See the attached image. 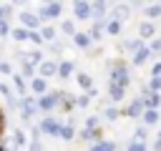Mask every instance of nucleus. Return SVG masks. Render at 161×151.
<instances>
[{
	"label": "nucleus",
	"instance_id": "09e8293b",
	"mask_svg": "<svg viewBox=\"0 0 161 151\" xmlns=\"http://www.w3.org/2000/svg\"><path fill=\"white\" fill-rule=\"evenodd\" d=\"M156 138H161V131H158V136H156Z\"/></svg>",
	"mask_w": 161,
	"mask_h": 151
},
{
	"label": "nucleus",
	"instance_id": "f257e3e1",
	"mask_svg": "<svg viewBox=\"0 0 161 151\" xmlns=\"http://www.w3.org/2000/svg\"><path fill=\"white\" fill-rule=\"evenodd\" d=\"M108 78H111V83H113V86L128 88V83H131V70H128V63H123V60L111 63V68H108Z\"/></svg>",
	"mask_w": 161,
	"mask_h": 151
},
{
	"label": "nucleus",
	"instance_id": "473e14b6",
	"mask_svg": "<svg viewBox=\"0 0 161 151\" xmlns=\"http://www.w3.org/2000/svg\"><path fill=\"white\" fill-rule=\"evenodd\" d=\"M10 35H13L10 23H8V20H0V38H10Z\"/></svg>",
	"mask_w": 161,
	"mask_h": 151
},
{
	"label": "nucleus",
	"instance_id": "2eb2a0df",
	"mask_svg": "<svg viewBox=\"0 0 161 151\" xmlns=\"http://www.w3.org/2000/svg\"><path fill=\"white\" fill-rule=\"evenodd\" d=\"M148 58H151V50H148V45H143L141 50H136L131 55V65H143V63H148Z\"/></svg>",
	"mask_w": 161,
	"mask_h": 151
},
{
	"label": "nucleus",
	"instance_id": "49530a36",
	"mask_svg": "<svg viewBox=\"0 0 161 151\" xmlns=\"http://www.w3.org/2000/svg\"><path fill=\"white\" fill-rule=\"evenodd\" d=\"M0 128H3V113H0Z\"/></svg>",
	"mask_w": 161,
	"mask_h": 151
},
{
	"label": "nucleus",
	"instance_id": "c03bdc74",
	"mask_svg": "<svg viewBox=\"0 0 161 151\" xmlns=\"http://www.w3.org/2000/svg\"><path fill=\"white\" fill-rule=\"evenodd\" d=\"M10 70H13V68H10V63H5V60H3V63H0V73H5V76H8Z\"/></svg>",
	"mask_w": 161,
	"mask_h": 151
},
{
	"label": "nucleus",
	"instance_id": "c9c22d12",
	"mask_svg": "<svg viewBox=\"0 0 161 151\" xmlns=\"http://www.w3.org/2000/svg\"><path fill=\"white\" fill-rule=\"evenodd\" d=\"M28 40H30V43H33V45H43V43H45V40H43V35H40V30H33V33H30V38H28Z\"/></svg>",
	"mask_w": 161,
	"mask_h": 151
},
{
	"label": "nucleus",
	"instance_id": "72a5a7b5",
	"mask_svg": "<svg viewBox=\"0 0 161 151\" xmlns=\"http://www.w3.org/2000/svg\"><path fill=\"white\" fill-rule=\"evenodd\" d=\"M126 151H148V146H146L143 141H131V143L126 146Z\"/></svg>",
	"mask_w": 161,
	"mask_h": 151
},
{
	"label": "nucleus",
	"instance_id": "ea45409f",
	"mask_svg": "<svg viewBox=\"0 0 161 151\" xmlns=\"http://www.w3.org/2000/svg\"><path fill=\"white\" fill-rule=\"evenodd\" d=\"M98 123H101L98 116H88V118H86V128H98Z\"/></svg>",
	"mask_w": 161,
	"mask_h": 151
},
{
	"label": "nucleus",
	"instance_id": "1a4fd4ad",
	"mask_svg": "<svg viewBox=\"0 0 161 151\" xmlns=\"http://www.w3.org/2000/svg\"><path fill=\"white\" fill-rule=\"evenodd\" d=\"M80 138L83 141H91V146L93 143H98V141H103V133H101V128H80Z\"/></svg>",
	"mask_w": 161,
	"mask_h": 151
},
{
	"label": "nucleus",
	"instance_id": "c85d7f7f",
	"mask_svg": "<svg viewBox=\"0 0 161 151\" xmlns=\"http://www.w3.org/2000/svg\"><path fill=\"white\" fill-rule=\"evenodd\" d=\"M103 33H106V28H101V25H91V30H88V35H91L93 43H98L103 38Z\"/></svg>",
	"mask_w": 161,
	"mask_h": 151
},
{
	"label": "nucleus",
	"instance_id": "0eeeda50",
	"mask_svg": "<svg viewBox=\"0 0 161 151\" xmlns=\"http://www.w3.org/2000/svg\"><path fill=\"white\" fill-rule=\"evenodd\" d=\"M38 76L40 78H53V76H58V63L55 60H43L40 65H38Z\"/></svg>",
	"mask_w": 161,
	"mask_h": 151
},
{
	"label": "nucleus",
	"instance_id": "f3484780",
	"mask_svg": "<svg viewBox=\"0 0 161 151\" xmlns=\"http://www.w3.org/2000/svg\"><path fill=\"white\" fill-rule=\"evenodd\" d=\"M73 73H75V65H73L70 60H60V63H58V76H60V78H70Z\"/></svg>",
	"mask_w": 161,
	"mask_h": 151
},
{
	"label": "nucleus",
	"instance_id": "f704fd0d",
	"mask_svg": "<svg viewBox=\"0 0 161 151\" xmlns=\"http://www.w3.org/2000/svg\"><path fill=\"white\" fill-rule=\"evenodd\" d=\"M0 93L5 96V101H13V98H15V91H13L10 86H5V83H0Z\"/></svg>",
	"mask_w": 161,
	"mask_h": 151
},
{
	"label": "nucleus",
	"instance_id": "393cba45",
	"mask_svg": "<svg viewBox=\"0 0 161 151\" xmlns=\"http://www.w3.org/2000/svg\"><path fill=\"white\" fill-rule=\"evenodd\" d=\"M143 103H146V108H148V111H158V106H161V93H151Z\"/></svg>",
	"mask_w": 161,
	"mask_h": 151
},
{
	"label": "nucleus",
	"instance_id": "2f4dec72",
	"mask_svg": "<svg viewBox=\"0 0 161 151\" xmlns=\"http://www.w3.org/2000/svg\"><path fill=\"white\" fill-rule=\"evenodd\" d=\"M106 33H108V35H118V33H121V20H111V23L106 25Z\"/></svg>",
	"mask_w": 161,
	"mask_h": 151
},
{
	"label": "nucleus",
	"instance_id": "6e6552de",
	"mask_svg": "<svg viewBox=\"0 0 161 151\" xmlns=\"http://www.w3.org/2000/svg\"><path fill=\"white\" fill-rule=\"evenodd\" d=\"M10 78H13V88H15V93H20V98H25L28 91H30V81H25L20 73H13Z\"/></svg>",
	"mask_w": 161,
	"mask_h": 151
},
{
	"label": "nucleus",
	"instance_id": "a878e982",
	"mask_svg": "<svg viewBox=\"0 0 161 151\" xmlns=\"http://www.w3.org/2000/svg\"><path fill=\"white\" fill-rule=\"evenodd\" d=\"M40 35H43L45 43H55V28L53 25H43L40 28Z\"/></svg>",
	"mask_w": 161,
	"mask_h": 151
},
{
	"label": "nucleus",
	"instance_id": "ddd939ff",
	"mask_svg": "<svg viewBox=\"0 0 161 151\" xmlns=\"http://www.w3.org/2000/svg\"><path fill=\"white\" fill-rule=\"evenodd\" d=\"M73 45H75V48H80V50H88V48L93 45V40H91V35H88V33H80V30H78V33L73 35Z\"/></svg>",
	"mask_w": 161,
	"mask_h": 151
},
{
	"label": "nucleus",
	"instance_id": "9d476101",
	"mask_svg": "<svg viewBox=\"0 0 161 151\" xmlns=\"http://www.w3.org/2000/svg\"><path fill=\"white\" fill-rule=\"evenodd\" d=\"M153 35H156V25H153L151 20L138 23V38H141V40H148V38H153Z\"/></svg>",
	"mask_w": 161,
	"mask_h": 151
},
{
	"label": "nucleus",
	"instance_id": "f8f14e48",
	"mask_svg": "<svg viewBox=\"0 0 161 151\" xmlns=\"http://www.w3.org/2000/svg\"><path fill=\"white\" fill-rule=\"evenodd\" d=\"M10 141H13V148H15V151H20V148L28 143V136H25V131H23V128H13Z\"/></svg>",
	"mask_w": 161,
	"mask_h": 151
},
{
	"label": "nucleus",
	"instance_id": "b1692460",
	"mask_svg": "<svg viewBox=\"0 0 161 151\" xmlns=\"http://www.w3.org/2000/svg\"><path fill=\"white\" fill-rule=\"evenodd\" d=\"M13 40H18V43H23V40H28L30 38V30H25L23 25H18V28H13V35H10Z\"/></svg>",
	"mask_w": 161,
	"mask_h": 151
},
{
	"label": "nucleus",
	"instance_id": "a211bd4d",
	"mask_svg": "<svg viewBox=\"0 0 161 151\" xmlns=\"http://www.w3.org/2000/svg\"><path fill=\"white\" fill-rule=\"evenodd\" d=\"M146 45V40H141V38H133V40H123V50H128L131 55L136 53V50H141Z\"/></svg>",
	"mask_w": 161,
	"mask_h": 151
},
{
	"label": "nucleus",
	"instance_id": "bb28decb",
	"mask_svg": "<svg viewBox=\"0 0 161 151\" xmlns=\"http://www.w3.org/2000/svg\"><path fill=\"white\" fill-rule=\"evenodd\" d=\"M60 33H63V35H70V38H73V35L78 33V30H75V23H73V20H63V23H60Z\"/></svg>",
	"mask_w": 161,
	"mask_h": 151
},
{
	"label": "nucleus",
	"instance_id": "4468645a",
	"mask_svg": "<svg viewBox=\"0 0 161 151\" xmlns=\"http://www.w3.org/2000/svg\"><path fill=\"white\" fill-rule=\"evenodd\" d=\"M23 58H25L28 63H33L35 68H38V65H40L43 60H48V58L43 55V50H40V48H33V50H28V53H23Z\"/></svg>",
	"mask_w": 161,
	"mask_h": 151
},
{
	"label": "nucleus",
	"instance_id": "4c0bfd02",
	"mask_svg": "<svg viewBox=\"0 0 161 151\" xmlns=\"http://www.w3.org/2000/svg\"><path fill=\"white\" fill-rule=\"evenodd\" d=\"M13 10H15V3H3V13H5V20H10Z\"/></svg>",
	"mask_w": 161,
	"mask_h": 151
},
{
	"label": "nucleus",
	"instance_id": "20e7f679",
	"mask_svg": "<svg viewBox=\"0 0 161 151\" xmlns=\"http://www.w3.org/2000/svg\"><path fill=\"white\" fill-rule=\"evenodd\" d=\"M20 25H23L25 30H30V33H33V30H40L45 23L40 20V15H38V13H30V10H25V13H20Z\"/></svg>",
	"mask_w": 161,
	"mask_h": 151
},
{
	"label": "nucleus",
	"instance_id": "5701e85b",
	"mask_svg": "<svg viewBox=\"0 0 161 151\" xmlns=\"http://www.w3.org/2000/svg\"><path fill=\"white\" fill-rule=\"evenodd\" d=\"M88 151H116V143H113V141H108V138H103V141L93 143Z\"/></svg>",
	"mask_w": 161,
	"mask_h": 151
},
{
	"label": "nucleus",
	"instance_id": "39448f33",
	"mask_svg": "<svg viewBox=\"0 0 161 151\" xmlns=\"http://www.w3.org/2000/svg\"><path fill=\"white\" fill-rule=\"evenodd\" d=\"M38 128H40V133H45V136H60L63 123H60L58 118H43V121L38 123Z\"/></svg>",
	"mask_w": 161,
	"mask_h": 151
},
{
	"label": "nucleus",
	"instance_id": "7ed1b4c3",
	"mask_svg": "<svg viewBox=\"0 0 161 151\" xmlns=\"http://www.w3.org/2000/svg\"><path fill=\"white\" fill-rule=\"evenodd\" d=\"M70 8H73V18L75 20H93V5L88 0H75Z\"/></svg>",
	"mask_w": 161,
	"mask_h": 151
},
{
	"label": "nucleus",
	"instance_id": "412c9836",
	"mask_svg": "<svg viewBox=\"0 0 161 151\" xmlns=\"http://www.w3.org/2000/svg\"><path fill=\"white\" fill-rule=\"evenodd\" d=\"M146 138H148V126H146V123H136V128H133V141H143V143H146Z\"/></svg>",
	"mask_w": 161,
	"mask_h": 151
},
{
	"label": "nucleus",
	"instance_id": "37998d69",
	"mask_svg": "<svg viewBox=\"0 0 161 151\" xmlns=\"http://www.w3.org/2000/svg\"><path fill=\"white\" fill-rule=\"evenodd\" d=\"M28 151H45V148H43L40 141H30V148H28Z\"/></svg>",
	"mask_w": 161,
	"mask_h": 151
},
{
	"label": "nucleus",
	"instance_id": "79ce46f5",
	"mask_svg": "<svg viewBox=\"0 0 161 151\" xmlns=\"http://www.w3.org/2000/svg\"><path fill=\"white\" fill-rule=\"evenodd\" d=\"M148 86H151V91H153V93H161V78H151V81H148Z\"/></svg>",
	"mask_w": 161,
	"mask_h": 151
},
{
	"label": "nucleus",
	"instance_id": "de8ad7c7",
	"mask_svg": "<svg viewBox=\"0 0 161 151\" xmlns=\"http://www.w3.org/2000/svg\"><path fill=\"white\" fill-rule=\"evenodd\" d=\"M0 151H5V146H3V143H0Z\"/></svg>",
	"mask_w": 161,
	"mask_h": 151
},
{
	"label": "nucleus",
	"instance_id": "c756f323",
	"mask_svg": "<svg viewBox=\"0 0 161 151\" xmlns=\"http://www.w3.org/2000/svg\"><path fill=\"white\" fill-rule=\"evenodd\" d=\"M103 116H106L108 121H118V118H121V111H118L116 106H108V108H103Z\"/></svg>",
	"mask_w": 161,
	"mask_h": 151
},
{
	"label": "nucleus",
	"instance_id": "e433bc0d",
	"mask_svg": "<svg viewBox=\"0 0 161 151\" xmlns=\"http://www.w3.org/2000/svg\"><path fill=\"white\" fill-rule=\"evenodd\" d=\"M63 48H65V45H63V43H58V40H55V43H48V50H50L53 55H60V53H63Z\"/></svg>",
	"mask_w": 161,
	"mask_h": 151
},
{
	"label": "nucleus",
	"instance_id": "423d86ee",
	"mask_svg": "<svg viewBox=\"0 0 161 151\" xmlns=\"http://www.w3.org/2000/svg\"><path fill=\"white\" fill-rule=\"evenodd\" d=\"M143 111H146L143 98H133V101L126 106V111H123V113H126L128 118H141V116H143Z\"/></svg>",
	"mask_w": 161,
	"mask_h": 151
},
{
	"label": "nucleus",
	"instance_id": "a19ab883",
	"mask_svg": "<svg viewBox=\"0 0 161 151\" xmlns=\"http://www.w3.org/2000/svg\"><path fill=\"white\" fill-rule=\"evenodd\" d=\"M151 78H161V60H156L151 65Z\"/></svg>",
	"mask_w": 161,
	"mask_h": 151
},
{
	"label": "nucleus",
	"instance_id": "a18cd8bd",
	"mask_svg": "<svg viewBox=\"0 0 161 151\" xmlns=\"http://www.w3.org/2000/svg\"><path fill=\"white\" fill-rule=\"evenodd\" d=\"M0 20H5V13H3V3H0Z\"/></svg>",
	"mask_w": 161,
	"mask_h": 151
},
{
	"label": "nucleus",
	"instance_id": "f03ea898",
	"mask_svg": "<svg viewBox=\"0 0 161 151\" xmlns=\"http://www.w3.org/2000/svg\"><path fill=\"white\" fill-rule=\"evenodd\" d=\"M38 15H40V20L43 23H48V20H55V18H60L63 15V3H43L40 8H38Z\"/></svg>",
	"mask_w": 161,
	"mask_h": 151
},
{
	"label": "nucleus",
	"instance_id": "aec40b11",
	"mask_svg": "<svg viewBox=\"0 0 161 151\" xmlns=\"http://www.w3.org/2000/svg\"><path fill=\"white\" fill-rule=\"evenodd\" d=\"M158 118H161V113L158 111H143V116H141V123H146V126H153V123H158Z\"/></svg>",
	"mask_w": 161,
	"mask_h": 151
},
{
	"label": "nucleus",
	"instance_id": "4be33fe9",
	"mask_svg": "<svg viewBox=\"0 0 161 151\" xmlns=\"http://www.w3.org/2000/svg\"><path fill=\"white\" fill-rule=\"evenodd\" d=\"M143 13H146V18L153 23L156 18H161V3H151V5H146V10H143Z\"/></svg>",
	"mask_w": 161,
	"mask_h": 151
},
{
	"label": "nucleus",
	"instance_id": "9b49d317",
	"mask_svg": "<svg viewBox=\"0 0 161 151\" xmlns=\"http://www.w3.org/2000/svg\"><path fill=\"white\" fill-rule=\"evenodd\" d=\"M30 91H33L38 98H40V96H45V93H50V91H48V81H45V78H40V76L30 81Z\"/></svg>",
	"mask_w": 161,
	"mask_h": 151
},
{
	"label": "nucleus",
	"instance_id": "7c9ffc66",
	"mask_svg": "<svg viewBox=\"0 0 161 151\" xmlns=\"http://www.w3.org/2000/svg\"><path fill=\"white\" fill-rule=\"evenodd\" d=\"M88 106H91V96H88V93L75 96V108H88Z\"/></svg>",
	"mask_w": 161,
	"mask_h": 151
},
{
	"label": "nucleus",
	"instance_id": "cd10ccee",
	"mask_svg": "<svg viewBox=\"0 0 161 151\" xmlns=\"http://www.w3.org/2000/svg\"><path fill=\"white\" fill-rule=\"evenodd\" d=\"M58 138H63V141H73V138H75V128H73L70 123H65V126L60 128V136H58Z\"/></svg>",
	"mask_w": 161,
	"mask_h": 151
},
{
	"label": "nucleus",
	"instance_id": "6ab92c4d",
	"mask_svg": "<svg viewBox=\"0 0 161 151\" xmlns=\"http://www.w3.org/2000/svg\"><path fill=\"white\" fill-rule=\"evenodd\" d=\"M75 83H78L86 93H91V91H93V81H91V76H88V73H78V76H75Z\"/></svg>",
	"mask_w": 161,
	"mask_h": 151
},
{
	"label": "nucleus",
	"instance_id": "58836bf2",
	"mask_svg": "<svg viewBox=\"0 0 161 151\" xmlns=\"http://www.w3.org/2000/svg\"><path fill=\"white\" fill-rule=\"evenodd\" d=\"M148 50H151V53H161V38H153V40L148 43Z\"/></svg>",
	"mask_w": 161,
	"mask_h": 151
},
{
	"label": "nucleus",
	"instance_id": "dca6fc26",
	"mask_svg": "<svg viewBox=\"0 0 161 151\" xmlns=\"http://www.w3.org/2000/svg\"><path fill=\"white\" fill-rule=\"evenodd\" d=\"M108 101L111 103H121L123 98H126V88H121V86H113V83H108Z\"/></svg>",
	"mask_w": 161,
	"mask_h": 151
}]
</instances>
